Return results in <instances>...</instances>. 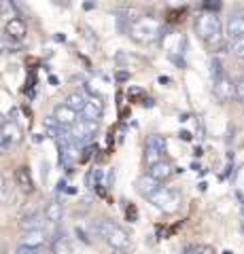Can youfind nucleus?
I'll return each mask as SVG.
<instances>
[{
  "label": "nucleus",
  "mask_w": 244,
  "mask_h": 254,
  "mask_svg": "<svg viewBox=\"0 0 244 254\" xmlns=\"http://www.w3.org/2000/svg\"><path fill=\"white\" fill-rule=\"evenodd\" d=\"M91 231L96 233L100 240H104V244H106L111 250H115L117 254H125V252L132 250V240H130V235L125 233L119 225H115L113 220H108V218L93 220Z\"/></svg>",
  "instance_id": "obj_1"
},
{
  "label": "nucleus",
  "mask_w": 244,
  "mask_h": 254,
  "mask_svg": "<svg viewBox=\"0 0 244 254\" xmlns=\"http://www.w3.org/2000/svg\"><path fill=\"white\" fill-rule=\"evenodd\" d=\"M195 34H198L210 49L221 47L223 32H221V19L217 17V13L204 11L202 15H198V19H195Z\"/></svg>",
  "instance_id": "obj_2"
},
{
  "label": "nucleus",
  "mask_w": 244,
  "mask_h": 254,
  "mask_svg": "<svg viewBox=\"0 0 244 254\" xmlns=\"http://www.w3.org/2000/svg\"><path fill=\"white\" fill-rule=\"evenodd\" d=\"M130 36L140 45H151L162 36V23L155 17H138L130 26Z\"/></svg>",
  "instance_id": "obj_3"
},
{
  "label": "nucleus",
  "mask_w": 244,
  "mask_h": 254,
  "mask_svg": "<svg viewBox=\"0 0 244 254\" xmlns=\"http://www.w3.org/2000/svg\"><path fill=\"white\" fill-rule=\"evenodd\" d=\"M157 210H162L163 214H174L178 208H180V195L178 190L170 189V187H160L155 189L151 195L147 197Z\"/></svg>",
  "instance_id": "obj_4"
},
{
  "label": "nucleus",
  "mask_w": 244,
  "mask_h": 254,
  "mask_svg": "<svg viewBox=\"0 0 244 254\" xmlns=\"http://www.w3.org/2000/svg\"><path fill=\"white\" fill-rule=\"evenodd\" d=\"M166 138L163 136H149L147 138V142H145V163L151 168L153 163H157V161H162V157H163V153H166Z\"/></svg>",
  "instance_id": "obj_5"
},
{
  "label": "nucleus",
  "mask_w": 244,
  "mask_h": 254,
  "mask_svg": "<svg viewBox=\"0 0 244 254\" xmlns=\"http://www.w3.org/2000/svg\"><path fill=\"white\" fill-rule=\"evenodd\" d=\"M212 93H215V98L219 100V102H230V100H234L236 98V85L232 83V78L230 76H219V78H215V85H212Z\"/></svg>",
  "instance_id": "obj_6"
},
{
  "label": "nucleus",
  "mask_w": 244,
  "mask_h": 254,
  "mask_svg": "<svg viewBox=\"0 0 244 254\" xmlns=\"http://www.w3.org/2000/svg\"><path fill=\"white\" fill-rule=\"evenodd\" d=\"M102 113H104V102H102V95H89L87 102H85V108L81 110L83 119H91V121H100Z\"/></svg>",
  "instance_id": "obj_7"
},
{
  "label": "nucleus",
  "mask_w": 244,
  "mask_h": 254,
  "mask_svg": "<svg viewBox=\"0 0 244 254\" xmlns=\"http://www.w3.org/2000/svg\"><path fill=\"white\" fill-rule=\"evenodd\" d=\"M53 119H56L62 127L70 129V127L79 121V113H75V110L70 108L68 104H60V106L53 108Z\"/></svg>",
  "instance_id": "obj_8"
},
{
  "label": "nucleus",
  "mask_w": 244,
  "mask_h": 254,
  "mask_svg": "<svg viewBox=\"0 0 244 254\" xmlns=\"http://www.w3.org/2000/svg\"><path fill=\"white\" fill-rule=\"evenodd\" d=\"M225 32H227V38H230V41L244 36V11H234L230 15Z\"/></svg>",
  "instance_id": "obj_9"
},
{
  "label": "nucleus",
  "mask_w": 244,
  "mask_h": 254,
  "mask_svg": "<svg viewBox=\"0 0 244 254\" xmlns=\"http://www.w3.org/2000/svg\"><path fill=\"white\" fill-rule=\"evenodd\" d=\"M0 138H2L9 146H15L21 142V127L15 121H4L2 127H0Z\"/></svg>",
  "instance_id": "obj_10"
},
{
  "label": "nucleus",
  "mask_w": 244,
  "mask_h": 254,
  "mask_svg": "<svg viewBox=\"0 0 244 254\" xmlns=\"http://www.w3.org/2000/svg\"><path fill=\"white\" fill-rule=\"evenodd\" d=\"M45 222H47L45 212H32L19 220V229L21 231H34V229H43Z\"/></svg>",
  "instance_id": "obj_11"
},
{
  "label": "nucleus",
  "mask_w": 244,
  "mask_h": 254,
  "mask_svg": "<svg viewBox=\"0 0 244 254\" xmlns=\"http://www.w3.org/2000/svg\"><path fill=\"white\" fill-rule=\"evenodd\" d=\"M134 187H136V190L143 197H149L155 189H160V180H155L151 174H143V176L136 180V185H134Z\"/></svg>",
  "instance_id": "obj_12"
},
{
  "label": "nucleus",
  "mask_w": 244,
  "mask_h": 254,
  "mask_svg": "<svg viewBox=\"0 0 244 254\" xmlns=\"http://www.w3.org/2000/svg\"><path fill=\"white\" fill-rule=\"evenodd\" d=\"M21 244H23V246H30V248H43V246L47 244V235H45L43 229H34V231H23Z\"/></svg>",
  "instance_id": "obj_13"
},
{
  "label": "nucleus",
  "mask_w": 244,
  "mask_h": 254,
  "mask_svg": "<svg viewBox=\"0 0 244 254\" xmlns=\"http://www.w3.org/2000/svg\"><path fill=\"white\" fill-rule=\"evenodd\" d=\"M149 174H151L155 180L163 182V180H168L172 174H174V168H172V163H168V161H157V163H153L151 168H149Z\"/></svg>",
  "instance_id": "obj_14"
},
{
  "label": "nucleus",
  "mask_w": 244,
  "mask_h": 254,
  "mask_svg": "<svg viewBox=\"0 0 244 254\" xmlns=\"http://www.w3.org/2000/svg\"><path fill=\"white\" fill-rule=\"evenodd\" d=\"M4 32H6V34H9L11 38H15V41H21V38L28 34V28H26V23H23L19 17H13V19L6 21Z\"/></svg>",
  "instance_id": "obj_15"
},
{
  "label": "nucleus",
  "mask_w": 244,
  "mask_h": 254,
  "mask_svg": "<svg viewBox=\"0 0 244 254\" xmlns=\"http://www.w3.org/2000/svg\"><path fill=\"white\" fill-rule=\"evenodd\" d=\"M15 182H17L19 190H23V193H32L34 190V182H32V176H30L28 168H17L15 170Z\"/></svg>",
  "instance_id": "obj_16"
},
{
  "label": "nucleus",
  "mask_w": 244,
  "mask_h": 254,
  "mask_svg": "<svg viewBox=\"0 0 244 254\" xmlns=\"http://www.w3.org/2000/svg\"><path fill=\"white\" fill-rule=\"evenodd\" d=\"M45 212V218L53 222V225H58V222L64 218V205H62L60 201H51V203H47V208L43 210Z\"/></svg>",
  "instance_id": "obj_17"
},
{
  "label": "nucleus",
  "mask_w": 244,
  "mask_h": 254,
  "mask_svg": "<svg viewBox=\"0 0 244 254\" xmlns=\"http://www.w3.org/2000/svg\"><path fill=\"white\" fill-rule=\"evenodd\" d=\"M85 102H87V98L81 93V91H73V93H68L66 95V104L75 110V113L81 115V110L85 108Z\"/></svg>",
  "instance_id": "obj_18"
},
{
  "label": "nucleus",
  "mask_w": 244,
  "mask_h": 254,
  "mask_svg": "<svg viewBox=\"0 0 244 254\" xmlns=\"http://www.w3.org/2000/svg\"><path fill=\"white\" fill-rule=\"evenodd\" d=\"M45 129H47V136L58 140V138L62 136V133L66 131V127H62V125H60L53 117H47V119H45Z\"/></svg>",
  "instance_id": "obj_19"
},
{
  "label": "nucleus",
  "mask_w": 244,
  "mask_h": 254,
  "mask_svg": "<svg viewBox=\"0 0 244 254\" xmlns=\"http://www.w3.org/2000/svg\"><path fill=\"white\" fill-rule=\"evenodd\" d=\"M230 51H232L238 60H244V36L234 38V41L230 43Z\"/></svg>",
  "instance_id": "obj_20"
},
{
  "label": "nucleus",
  "mask_w": 244,
  "mask_h": 254,
  "mask_svg": "<svg viewBox=\"0 0 244 254\" xmlns=\"http://www.w3.org/2000/svg\"><path fill=\"white\" fill-rule=\"evenodd\" d=\"M183 254H215V250L206 244H193V246H189Z\"/></svg>",
  "instance_id": "obj_21"
},
{
  "label": "nucleus",
  "mask_w": 244,
  "mask_h": 254,
  "mask_svg": "<svg viewBox=\"0 0 244 254\" xmlns=\"http://www.w3.org/2000/svg\"><path fill=\"white\" fill-rule=\"evenodd\" d=\"M210 74H212V81L219 78V76H223V64H221V60H219V58L210 60Z\"/></svg>",
  "instance_id": "obj_22"
},
{
  "label": "nucleus",
  "mask_w": 244,
  "mask_h": 254,
  "mask_svg": "<svg viewBox=\"0 0 244 254\" xmlns=\"http://www.w3.org/2000/svg\"><path fill=\"white\" fill-rule=\"evenodd\" d=\"M202 9L208 11V13H217L221 9V0H204L202 2Z\"/></svg>",
  "instance_id": "obj_23"
},
{
  "label": "nucleus",
  "mask_w": 244,
  "mask_h": 254,
  "mask_svg": "<svg viewBox=\"0 0 244 254\" xmlns=\"http://www.w3.org/2000/svg\"><path fill=\"white\" fill-rule=\"evenodd\" d=\"M234 85H236V100H240L242 104H244V74Z\"/></svg>",
  "instance_id": "obj_24"
},
{
  "label": "nucleus",
  "mask_w": 244,
  "mask_h": 254,
  "mask_svg": "<svg viewBox=\"0 0 244 254\" xmlns=\"http://www.w3.org/2000/svg\"><path fill=\"white\" fill-rule=\"evenodd\" d=\"M11 13H13V6L9 0H0V17H9Z\"/></svg>",
  "instance_id": "obj_25"
},
{
  "label": "nucleus",
  "mask_w": 244,
  "mask_h": 254,
  "mask_svg": "<svg viewBox=\"0 0 244 254\" xmlns=\"http://www.w3.org/2000/svg\"><path fill=\"white\" fill-rule=\"evenodd\" d=\"M41 250H43V248H30V246L19 244L17 250H15V254H41Z\"/></svg>",
  "instance_id": "obj_26"
},
{
  "label": "nucleus",
  "mask_w": 244,
  "mask_h": 254,
  "mask_svg": "<svg viewBox=\"0 0 244 254\" xmlns=\"http://www.w3.org/2000/svg\"><path fill=\"white\" fill-rule=\"evenodd\" d=\"M125 216H128L130 222H136V216H138L136 208H134V205H128V210H125Z\"/></svg>",
  "instance_id": "obj_27"
},
{
  "label": "nucleus",
  "mask_w": 244,
  "mask_h": 254,
  "mask_svg": "<svg viewBox=\"0 0 244 254\" xmlns=\"http://www.w3.org/2000/svg\"><path fill=\"white\" fill-rule=\"evenodd\" d=\"M6 190H9V185H6V176H4V174H0V197H2Z\"/></svg>",
  "instance_id": "obj_28"
},
{
  "label": "nucleus",
  "mask_w": 244,
  "mask_h": 254,
  "mask_svg": "<svg viewBox=\"0 0 244 254\" xmlns=\"http://www.w3.org/2000/svg\"><path fill=\"white\" fill-rule=\"evenodd\" d=\"M9 144H6V142L2 140V138H0V155H6V153H9Z\"/></svg>",
  "instance_id": "obj_29"
},
{
  "label": "nucleus",
  "mask_w": 244,
  "mask_h": 254,
  "mask_svg": "<svg viewBox=\"0 0 244 254\" xmlns=\"http://www.w3.org/2000/svg\"><path fill=\"white\" fill-rule=\"evenodd\" d=\"M128 72H121V70H119V72H117V78H119V81H128Z\"/></svg>",
  "instance_id": "obj_30"
},
{
  "label": "nucleus",
  "mask_w": 244,
  "mask_h": 254,
  "mask_svg": "<svg viewBox=\"0 0 244 254\" xmlns=\"http://www.w3.org/2000/svg\"><path fill=\"white\" fill-rule=\"evenodd\" d=\"M56 4H60V6H70V0H53Z\"/></svg>",
  "instance_id": "obj_31"
},
{
  "label": "nucleus",
  "mask_w": 244,
  "mask_h": 254,
  "mask_svg": "<svg viewBox=\"0 0 244 254\" xmlns=\"http://www.w3.org/2000/svg\"><path fill=\"white\" fill-rule=\"evenodd\" d=\"M168 2H170L172 6H176V4H185V2H187V0H168Z\"/></svg>",
  "instance_id": "obj_32"
},
{
  "label": "nucleus",
  "mask_w": 244,
  "mask_h": 254,
  "mask_svg": "<svg viewBox=\"0 0 244 254\" xmlns=\"http://www.w3.org/2000/svg\"><path fill=\"white\" fill-rule=\"evenodd\" d=\"M180 138H183V140H191V133H189V131H180Z\"/></svg>",
  "instance_id": "obj_33"
},
{
  "label": "nucleus",
  "mask_w": 244,
  "mask_h": 254,
  "mask_svg": "<svg viewBox=\"0 0 244 254\" xmlns=\"http://www.w3.org/2000/svg\"><path fill=\"white\" fill-rule=\"evenodd\" d=\"M4 51V41H2V36H0V53Z\"/></svg>",
  "instance_id": "obj_34"
},
{
  "label": "nucleus",
  "mask_w": 244,
  "mask_h": 254,
  "mask_svg": "<svg viewBox=\"0 0 244 254\" xmlns=\"http://www.w3.org/2000/svg\"><path fill=\"white\" fill-rule=\"evenodd\" d=\"M2 123H4V121H2V117H0V127H2Z\"/></svg>",
  "instance_id": "obj_35"
},
{
  "label": "nucleus",
  "mask_w": 244,
  "mask_h": 254,
  "mask_svg": "<svg viewBox=\"0 0 244 254\" xmlns=\"http://www.w3.org/2000/svg\"><path fill=\"white\" fill-rule=\"evenodd\" d=\"M242 216H244V205H242Z\"/></svg>",
  "instance_id": "obj_36"
}]
</instances>
